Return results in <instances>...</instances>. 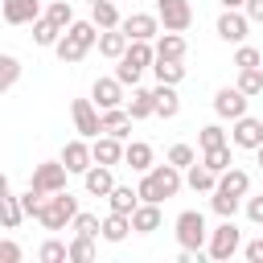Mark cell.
Instances as JSON below:
<instances>
[{
    "instance_id": "db71d44e",
    "label": "cell",
    "mask_w": 263,
    "mask_h": 263,
    "mask_svg": "<svg viewBox=\"0 0 263 263\" xmlns=\"http://www.w3.org/2000/svg\"><path fill=\"white\" fill-rule=\"evenodd\" d=\"M0 230H4V226H0Z\"/></svg>"
},
{
    "instance_id": "11a10c76",
    "label": "cell",
    "mask_w": 263,
    "mask_h": 263,
    "mask_svg": "<svg viewBox=\"0 0 263 263\" xmlns=\"http://www.w3.org/2000/svg\"><path fill=\"white\" fill-rule=\"evenodd\" d=\"M259 66H263V62H259Z\"/></svg>"
},
{
    "instance_id": "4316f807",
    "label": "cell",
    "mask_w": 263,
    "mask_h": 263,
    "mask_svg": "<svg viewBox=\"0 0 263 263\" xmlns=\"http://www.w3.org/2000/svg\"><path fill=\"white\" fill-rule=\"evenodd\" d=\"M107 201H111V210H115V214H127V218H132V210L140 205V193H136L132 185H111Z\"/></svg>"
},
{
    "instance_id": "f5cc1de1",
    "label": "cell",
    "mask_w": 263,
    "mask_h": 263,
    "mask_svg": "<svg viewBox=\"0 0 263 263\" xmlns=\"http://www.w3.org/2000/svg\"><path fill=\"white\" fill-rule=\"evenodd\" d=\"M90 4H95V0H90Z\"/></svg>"
},
{
    "instance_id": "83f0119b",
    "label": "cell",
    "mask_w": 263,
    "mask_h": 263,
    "mask_svg": "<svg viewBox=\"0 0 263 263\" xmlns=\"http://www.w3.org/2000/svg\"><path fill=\"white\" fill-rule=\"evenodd\" d=\"M90 21H95V29H119V8H115V0H95V4H90Z\"/></svg>"
},
{
    "instance_id": "d6a6232c",
    "label": "cell",
    "mask_w": 263,
    "mask_h": 263,
    "mask_svg": "<svg viewBox=\"0 0 263 263\" xmlns=\"http://www.w3.org/2000/svg\"><path fill=\"white\" fill-rule=\"evenodd\" d=\"M25 222V210H21V197H12V193H4L0 197V226L4 230H12V226H21Z\"/></svg>"
},
{
    "instance_id": "f1b7e54d",
    "label": "cell",
    "mask_w": 263,
    "mask_h": 263,
    "mask_svg": "<svg viewBox=\"0 0 263 263\" xmlns=\"http://www.w3.org/2000/svg\"><path fill=\"white\" fill-rule=\"evenodd\" d=\"M127 115H132V123H136V119H152V90H144V86H132Z\"/></svg>"
},
{
    "instance_id": "e0dca14e",
    "label": "cell",
    "mask_w": 263,
    "mask_h": 263,
    "mask_svg": "<svg viewBox=\"0 0 263 263\" xmlns=\"http://www.w3.org/2000/svg\"><path fill=\"white\" fill-rule=\"evenodd\" d=\"M62 164H66V173H86L95 160H90V144L78 136V140H66V148H62V156H58Z\"/></svg>"
},
{
    "instance_id": "681fc988",
    "label": "cell",
    "mask_w": 263,
    "mask_h": 263,
    "mask_svg": "<svg viewBox=\"0 0 263 263\" xmlns=\"http://www.w3.org/2000/svg\"><path fill=\"white\" fill-rule=\"evenodd\" d=\"M222 8H242V0H218Z\"/></svg>"
},
{
    "instance_id": "c3c4849f",
    "label": "cell",
    "mask_w": 263,
    "mask_h": 263,
    "mask_svg": "<svg viewBox=\"0 0 263 263\" xmlns=\"http://www.w3.org/2000/svg\"><path fill=\"white\" fill-rule=\"evenodd\" d=\"M242 255H247L251 263H263V238H251V242L242 247Z\"/></svg>"
},
{
    "instance_id": "f6af8a7d",
    "label": "cell",
    "mask_w": 263,
    "mask_h": 263,
    "mask_svg": "<svg viewBox=\"0 0 263 263\" xmlns=\"http://www.w3.org/2000/svg\"><path fill=\"white\" fill-rule=\"evenodd\" d=\"M21 255H25V251H21L12 238H0V263H21Z\"/></svg>"
},
{
    "instance_id": "4dcf8cb0",
    "label": "cell",
    "mask_w": 263,
    "mask_h": 263,
    "mask_svg": "<svg viewBox=\"0 0 263 263\" xmlns=\"http://www.w3.org/2000/svg\"><path fill=\"white\" fill-rule=\"evenodd\" d=\"M152 74H156V82L177 86V82L185 78V66H181V62H168V58H152Z\"/></svg>"
},
{
    "instance_id": "f35d334b",
    "label": "cell",
    "mask_w": 263,
    "mask_h": 263,
    "mask_svg": "<svg viewBox=\"0 0 263 263\" xmlns=\"http://www.w3.org/2000/svg\"><path fill=\"white\" fill-rule=\"evenodd\" d=\"M45 16L58 25V29H66L70 21H74V4L70 0H49V8H45Z\"/></svg>"
},
{
    "instance_id": "9c48e42d",
    "label": "cell",
    "mask_w": 263,
    "mask_h": 263,
    "mask_svg": "<svg viewBox=\"0 0 263 263\" xmlns=\"http://www.w3.org/2000/svg\"><path fill=\"white\" fill-rule=\"evenodd\" d=\"M234 127H230V144L234 148H247V152H255L259 144H263V119H255V115H238V119H230Z\"/></svg>"
},
{
    "instance_id": "4fadbf2b",
    "label": "cell",
    "mask_w": 263,
    "mask_h": 263,
    "mask_svg": "<svg viewBox=\"0 0 263 263\" xmlns=\"http://www.w3.org/2000/svg\"><path fill=\"white\" fill-rule=\"evenodd\" d=\"M90 103L99 107V111H107V107H119L123 103V82L111 74V78H95V86H90Z\"/></svg>"
},
{
    "instance_id": "ab89813d",
    "label": "cell",
    "mask_w": 263,
    "mask_h": 263,
    "mask_svg": "<svg viewBox=\"0 0 263 263\" xmlns=\"http://www.w3.org/2000/svg\"><path fill=\"white\" fill-rule=\"evenodd\" d=\"M70 230H74V234H86V238H99V214H82V210H78V214L70 218Z\"/></svg>"
},
{
    "instance_id": "44dd1931",
    "label": "cell",
    "mask_w": 263,
    "mask_h": 263,
    "mask_svg": "<svg viewBox=\"0 0 263 263\" xmlns=\"http://www.w3.org/2000/svg\"><path fill=\"white\" fill-rule=\"evenodd\" d=\"M82 185H86V193H90V197H107V193H111V185H115L111 164H90V168L82 173Z\"/></svg>"
},
{
    "instance_id": "d590c367",
    "label": "cell",
    "mask_w": 263,
    "mask_h": 263,
    "mask_svg": "<svg viewBox=\"0 0 263 263\" xmlns=\"http://www.w3.org/2000/svg\"><path fill=\"white\" fill-rule=\"evenodd\" d=\"M210 205H214L218 218H234L238 205H242V197H230V193H222V189H210Z\"/></svg>"
},
{
    "instance_id": "484cf974",
    "label": "cell",
    "mask_w": 263,
    "mask_h": 263,
    "mask_svg": "<svg viewBox=\"0 0 263 263\" xmlns=\"http://www.w3.org/2000/svg\"><path fill=\"white\" fill-rule=\"evenodd\" d=\"M185 185H189L193 193H210V189L218 185V173H210L205 164H197V160H193V164L185 168Z\"/></svg>"
},
{
    "instance_id": "ac0fdd59",
    "label": "cell",
    "mask_w": 263,
    "mask_h": 263,
    "mask_svg": "<svg viewBox=\"0 0 263 263\" xmlns=\"http://www.w3.org/2000/svg\"><path fill=\"white\" fill-rule=\"evenodd\" d=\"M0 16L8 25H33L41 16V4L37 0H0Z\"/></svg>"
},
{
    "instance_id": "d6986e66",
    "label": "cell",
    "mask_w": 263,
    "mask_h": 263,
    "mask_svg": "<svg viewBox=\"0 0 263 263\" xmlns=\"http://www.w3.org/2000/svg\"><path fill=\"white\" fill-rule=\"evenodd\" d=\"M152 53H156V58H168V62H185V53H189V41H185L181 33L164 29V33H156V45H152Z\"/></svg>"
},
{
    "instance_id": "7a4b0ae2",
    "label": "cell",
    "mask_w": 263,
    "mask_h": 263,
    "mask_svg": "<svg viewBox=\"0 0 263 263\" xmlns=\"http://www.w3.org/2000/svg\"><path fill=\"white\" fill-rule=\"evenodd\" d=\"M95 41H99L95 21H70V25L62 29V37L53 41V53H58V62L74 66V62H82V58L95 49Z\"/></svg>"
},
{
    "instance_id": "1f68e13d",
    "label": "cell",
    "mask_w": 263,
    "mask_h": 263,
    "mask_svg": "<svg viewBox=\"0 0 263 263\" xmlns=\"http://www.w3.org/2000/svg\"><path fill=\"white\" fill-rule=\"evenodd\" d=\"M201 164H205L210 173H226V168L234 164V156H230V144H218V148H205V152H201Z\"/></svg>"
},
{
    "instance_id": "816d5d0a",
    "label": "cell",
    "mask_w": 263,
    "mask_h": 263,
    "mask_svg": "<svg viewBox=\"0 0 263 263\" xmlns=\"http://www.w3.org/2000/svg\"><path fill=\"white\" fill-rule=\"evenodd\" d=\"M255 156H259V173H263V144H259V148H255Z\"/></svg>"
},
{
    "instance_id": "9a60e30c",
    "label": "cell",
    "mask_w": 263,
    "mask_h": 263,
    "mask_svg": "<svg viewBox=\"0 0 263 263\" xmlns=\"http://www.w3.org/2000/svg\"><path fill=\"white\" fill-rule=\"evenodd\" d=\"M177 111H181V95H177V86L156 82V86H152V115H160V119H177Z\"/></svg>"
},
{
    "instance_id": "5b68a950",
    "label": "cell",
    "mask_w": 263,
    "mask_h": 263,
    "mask_svg": "<svg viewBox=\"0 0 263 263\" xmlns=\"http://www.w3.org/2000/svg\"><path fill=\"white\" fill-rule=\"evenodd\" d=\"M238 247H242V230L234 226V218H222V226H214V230L205 234V251H210V259H218V263H226Z\"/></svg>"
},
{
    "instance_id": "74e56055",
    "label": "cell",
    "mask_w": 263,
    "mask_h": 263,
    "mask_svg": "<svg viewBox=\"0 0 263 263\" xmlns=\"http://www.w3.org/2000/svg\"><path fill=\"white\" fill-rule=\"evenodd\" d=\"M37 259H41V263H70V255H66V242H62V238H45V242H41V251H37Z\"/></svg>"
},
{
    "instance_id": "ba28073f",
    "label": "cell",
    "mask_w": 263,
    "mask_h": 263,
    "mask_svg": "<svg viewBox=\"0 0 263 263\" xmlns=\"http://www.w3.org/2000/svg\"><path fill=\"white\" fill-rule=\"evenodd\" d=\"M247 29H251V21H247L242 8H222L218 25H214V33H218L222 41H230V45H242V41H247Z\"/></svg>"
},
{
    "instance_id": "8d00e7d4",
    "label": "cell",
    "mask_w": 263,
    "mask_h": 263,
    "mask_svg": "<svg viewBox=\"0 0 263 263\" xmlns=\"http://www.w3.org/2000/svg\"><path fill=\"white\" fill-rule=\"evenodd\" d=\"M16 82H21V62H16L12 53H0V95L12 90Z\"/></svg>"
},
{
    "instance_id": "f907efd6",
    "label": "cell",
    "mask_w": 263,
    "mask_h": 263,
    "mask_svg": "<svg viewBox=\"0 0 263 263\" xmlns=\"http://www.w3.org/2000/svg\"><path fill=\"white\" fill-rule=\"evenodd\" d=\"M8 193V173H0V197Z\"/></svg>"
},
{
    "instance_id": "f546056e",
    "label": "cell",
    "mask_w": 263,
    "mask_h": 263,
    "mask_svg": "<svg viewBox=\"0 0 263 263\" xmlns=\"http://www.w3.org/2000/svg\"><path fill=\"white\" fill-rule=\"evenodd\" d=\"M62 37V29L49 21V16H37L33 21V45H41V49H53V41Z\"/></svg>"
},
{
    "instance_id": "30bf717a",
    "label": "cell",
    "mask_w": 263,
    "mask_h": 263,
    "mask_svg": "<svg viewBox=\"0 0 263 263\" xmlns=\"http://www.w3.org/2000/svg\"><path fill=\"white\" fill-rule=\"evenodd\" d=\"M119 29L127 41H152L160 33V21L156 12H132V16H119Z\"/></svg>"
},
{
    "instance_id": "7bdbcfd3",
    "label": "cell",
    "mask_w": 263,
    "mask_h": 263,
    "mask_svg": "<svg viewBox=\"0 0 263 263\" xmlns=\"http://www.w3.org/2000/svg\"><path fill=\"white\" fill-rule=\"evenodd\" d=\"M259 62H263V53H259L255 45H247V41H242V45L234 49V66H238V70H251V66H259Z\"/></svg>"
},
{
    "instance_id": "6da1fadb",
    "label": "cell",
    "mask_w": 263,
    "mask_h": 263,
    "mask_svg": "<svg viewBox=\"0 0 263 263\" xmlns=\"http://www.w3.org/2000/svg\"><path fill=\"white\" fill-rule=\"evenodd\" d=\"M181 185H185V177H181V168L177 164H152V168H144L140 173V185H136V193H140V201H168V197H177L181 193Z\"/></svg>"
},
{
    "instance_id": "277c9868",
    "label": "cell",
    "mask_w": 263,
    "mask_h": 263,
    "mask_svg": "<svg viewBox=\"0 0 263 263\" xmlns=\"http://www.w3.org/2000/svg\"><path fill=\"white\" fill-rule=\"evenodd\" d=\"M173 230H177V242H181V251H201L205 247V214L201 210H181L177 214V222H173Z\"/></svg>"
},
{
    "instance_id": "5bb4252c",
    "label": "cell",
    "mask_w": 263,
    "mask_h": 263,
    "mask_svg": "<svg viewBox=\"0 0 263 263\" xmlns=\"http://www.w3.org/2000/svg\"><path fill=\"white\" fill-rule=\"evenodd\" d=\"M90 160L95 164H119L123 160V140H115V136H107V132H99L95 140H90Z\"/></svg>"
},
{
    "instance_id": "b9f144b4",
    "label": "cell",
    "mask_w": 263,
    "mask_h": 263,
    "mask_svg": "<svg viewBox=\"0 0 263 263\" xmlns=\"http://www.w3.org/2000/svg\"><path fill=\"white\" fill-rule=\"evenodd\" d=\"M193 160H197V148H193V144H173V148H168V164L189 168Z\"/></svg>"
},
{
    "instance_id": "52a82bcc",
    "label": "cell",
    "mask_w": 263,
    "mask_h": 263,
    "mask_svg": "<svg viewBox=\"0 0 263 263\" xmlns=\"http://www.w3.org/2000/svg\"><path fill=\"white\" fill-rule=\"evenodd\" d=\"M156 21L173 33H185L193 25V4L189 0H156Z\"/></svg>"
},
{
    "instance_id": "836d02e7",
    "label": "cell",
    "mask_w": 263,
    "mask_h": 263,
    "mask_svg": "<svg viewBox=\"0 0 263 263\" xmlns=\"http://www.w3.org/2000/svg\"><path fill=\"white\" fill-rule=\"evenodd\" d=\"M66 255H70V263H90V259H95V238L74 234V238L66 242Z\"/></svg>"
},
{
    "instance_id": "603a6c76",
    "label": "cell",
    "mask_w": 263,
    "mask_h": 263,
    "mask_svg": "<svg viewBox=\"0 0 263 263\" xmlns=\"http://www.w3.org/2000/svg\"><path fill=\"white\" fill-rule=\"evenodd\" d=\"M99 53L103 58H111V62H119L123 58V49H127V37H123V29H99Z\"/></svg>"
},
{
    "instance_id": "7c38bea8",
    "label": "cell",
    "mask_w": 263,
    "mask_h": 263,
    "mask_svg": "<svg viewBox=\"0 0 263 263\" xmlns=\"http://www.w3.org/2000/svg\"><path fill=\"white\" fill-rule=\"evenodd\" d=\"M247 95L238 90V86H222L218 95H214V111H218V119H238V115H247Z\"/></svg>"
},
{
    "instance_id": "ee69618b",
    "label": "cell",
    "mask_w": 263,
    "mask_h": 263,
    "mask_svg": "<svg viewBox=\"0 0 263 263\" xmlns=\"http://www.w3.org/2000/svg\"><path fill=\"white\" fill-rule=\"evenodd\" d=\"M41 201H45V193H37V189H25V193H21V210H25V218H37Z\"/></svg>"
},
{
    "instance_id": "e575fe53",
    "label": "cell",
    "mask_w": 263,
    "mask_h": 263,
    "mask_svg": "<svg viewBox=\"0 0 263 263\" xmlns=\"http://www.w3.org/2000/svg\"><path fill=\"white\" fill-rule=\"evenodd\" d=\"M247 99H255V95H263V66H251V70H238V82H234Z\"/></svg>"
},
{
    "instance_id": "2e32d148",
    "label": "cell",
    "mask_w": 263,
    "mask_h": 263,
    "mask_svg": "<svg viewBox=\"0 0 263 263\" xmlns=\"http://www.w3.org/2000/svg\"><path fill=\"white\" fill-rule=\"evenodd\" d=\"M99 127H103L107 136H115V140H127V136H132V115H127V107L119 103V107L99 111Z\"/></svg>"
},
{
    "instance_id": "8fae6325",
    "label": "cell",
    "mask_w": 263,
    "mask_h": 263,
    "mask_svg": "<svg viewBox=\"0 0 263 263\" xmlns=\"http://www.w3.org/2000/svg\"><path fill=\"white\" fill-rule=\"evenodd\" d=\"M70 115H74V127H78V136L82 140H95L103 127H99V107L90 103V99H74L70 103Z\"/></svg>"
},
{
    "instance_id": "3957f363",
    "label": "cell",
    "mask_w": 263,
    "mask_h": 263,
    "mask_svg": "<svg viewBox=\"0 0 263 263\" xmlns=\"http://www.w3.org/2000/svg\"><path fill=\"white\" fill-rule=\"evenodd\" d=\"M74 214H78V197H74L70 189H58V193H45V201H41V210H37V222H41L45 230H66Z\"/></svg>"
},
{
    "instance_id": "60d3db41",
    "label": "cell",
    "mask_w": 263,
    "mask_h": 263,
    "mask_svg": "<svg viewBox=\"0 0 263 263\" xmlns=\"http://www.w3.org/2000/svg\"><path fill=\"white\" fill-rule=\"evenodd\" d=\"M218 144H226V132H222L218 123H205V127L197 132V148L205 152V148H218Z\"/></svg>"
},
{
    "instance_id": "cb8c5ba5",
    "label": "cell",
    "mask_w": 263,
    "mask_h": 263,
    "mask_svg": "<svg viewBox=\"0 0 263 263\" xmlns=\"http://www.w3.org/2000/svg\"><path fill=\"white\" fill-rule=\"evenodd\" d=\"M99 234H103L107 242H123V238L132 234V218H127V214H115V210H111V214H107V218L99 222Z\"/></svg>"
},
{
    "instance_id": "d4e9b609",
    "label": "cell",
    "mask_w": 263,
    "mask_h": 263,
    "mask_svg": "<svg viewBox=\"0 0 263 263\" xmlns=\"http://www.w3.org/2000/svg\"><path fill=\"white\" fill-rule=\"evenodd\" d=\"M123 164H132V173H144V168H152V144H144V140H132V144H123Z\"/></svg>"
},
{
    "instance_id": "7402d4cb",
    "label": "cell",
    "mask_w": 263,
    "mask_h": 263,
    "mask_svg": "<svg viewBox=\"0 0 263 263\" xmlns=\"http://www.w3.org/2000/svg\"><path fill=\"white\" fill-rule=\"evenodd\" d=\"M214 189H222V193H230V197H247L251 193V173L247 168H226V173H218V185Z\"/></svg>"
},
{
    "instance_id": "7dc6e473",
    "label": "cell",
    "mask_w": 263,
    "mask_h": 263,
    "mask_svg": "<svg viewBox=\"0 0 263 263\" xmlns=\"http://www.w3.org/2000/svg\"><path fill=\"white\" fill-rule=\"evenodd\" d=\"M242 12L251 25H263V0H242Z\"/></svg>"
},
{
    "instance_id": "ffe728a7",
    "label": "cell",
    "mask_w": 263,
    "mask_h": 263,
    "mask_svg": "<svg viewBox=\"0 0 263 263\" xmlns=\"http://www.w3.org/2000/svg\"><path fill=\"white\" fill-rule=\"evenodd\" d=\"M160 222H164V214H160L156 201H140L132 210V230L136 234H152V230H160Z\"/></svg>"
},
{
    "instance_id": "8992f818",
    "label": "cell",
    "mask_w": 263,
    "mask_h": 263,
    "mask_svg": "<svg viewBox=\"0 0 263 263\" xmlns=\"http://www.w3.org/2000/svg\"><path fill=\"white\" fill-rule=\"evenodd\" d=\"M66 164L62 160H41V164H33V177H29V189H37V193H58V189H66Z\"/></svg>"
},
{
    "instance_id": "bcb514c9",
    "label": "cell",
    "mask_w": 263,
    "mask_h": 263,
    "mask_svg": "<svg viewBox=\"0 0 263 263\" xmlns=\"http://www.w3.org/2000/svg\"><path fill=\"white\" fill-rule=\"evenodd\" d=\"M247 218H251L255 226H263V193H259V197H247Z\"/></svg>"
}]
</instances>
